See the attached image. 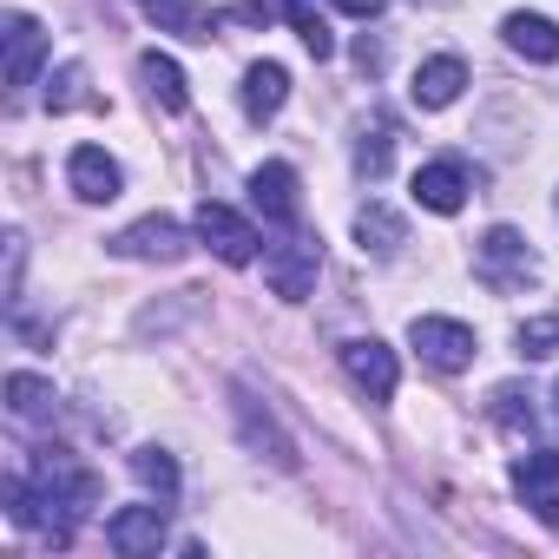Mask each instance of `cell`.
<instances>
[{
    "instance_id": "26",
    "label": "cell",
    "mask_w": 559,
    "mask_h": 559,
    "mask_svg": "<svg viewBox=\"0 0 559 559\" xmlns=\"http://www.w3.org/2000/svg\"><path fill=\"white\" fill-rule=\"evenodd\" d=\"M336 8L356 14V21H376V14H382V0H336Z\"/></svg>"
},
{
    "instance_id": "27",
    "label": "cell",
    "mask_w": 559,
    "mask_h": 559,
    "mask_svg": "<svg viewBox=\"0 0 559 559\" xmlns=\"http://www.w3.org/2000/svg\"><path fill=\"white\" fill-rule=\"evenodd\" d=\"M552 395H559V389H552Z\"/></svg>"
},
{
    "instance_id": "12",
    "label": "cell",
    "mask_w": 559,
    "mask_h": 559,
    "mask_svg": "<svg viewBox=\"0 0 559 559\" xmlns=\"http://www.w3.org/2000/svg\"><path fill=\"white\" fill-rule=\"evenodd\" d=\"M67 178H73V191L86 198V204H112L119 198V165L99 152V145H73V158H67Z\"/></svg>"
},
{
    "instance_id": "14",
    "label": "cell",
    "mask_w": 559,
    "mask_h": 559,
    "mask_svg": "<svg viewBox=\"0 0 559 559\" xmlns=\"http://www.w3.org/2000/svg\"><path fill=\"white\" fill-rule=\"evenodd\" d=\"M145 14H152V27L185 34V40H211V34H217V21H224V14L198 8V0H145Z\"/></svg>"
},
{
    "instance_id": "16",
    "label": "cell",
    "mask_w": 559,
    "mask_h": 559,
    "mask_svg": "<svg viewBox=\"0 0 559 559\" xmlns=\"http://www.w3.org/2000/svg\"><path fill=\"white\" fill-rule=\"evenodd\" d=\"M507 47L526 53V60H539V67H552L559 60V21H546V14H507Z\"/></svg>"
},
{
    "instance_id": "22",
    "label": "cell",
    "mask_w": 559,
    "mask_h": 559,
    "mask_svg": "<svg viewBox=\"0 0 559 559\" xmlns=\"http://www.w3.org/2000/svg\"><path fill=\"white\" fill-rule=\"evenodd\" d=\"M487 408H493V421H500V428H507L513 441H526V435H533V408H526V395H520V382H500Z\"/></svg>"
},
{
    "instance_id": "21",
    "label": "cell",
    "mask_w": 559,
    "mask_h": 559,
    "mask_svg": "<svg viewBox=\"0 0 559 559\" xmlns=\"http://www.w3.org/2000/svg\"><path fill=\"white\" fill-rule=\"evenodd\" d=\"M276 14H290L297 21V34H304V47L317 53V60H330L336 53V34H330V21L310 8V0H276Z\"/></svg>"
},
{
    "instance_id": "11",
    "label": "cell",
    "mask_w": 559,
    "mask_h": 559,
    "mask_svg": "<svg viewBox=\"0 0 559 559\" xmlns=\"http://www.w3.org/2000/svg\"><path fill=\"white\" fill-rule=\"evenodd\" d=\"M415 204L454 217V211L467 204V171H461V158H435V165H421V171H415Z\"/></svg>"
},
{
    "instance_id": "19",
    "label": "cell",
    "mask_w": 559,
    "mask_h": 559,
    "mask_svg": "<svg viewBox=\"0 0 559 559\" xmlns=\"http://www.w3.org/2000/svg\"><path fill=\"white\" fill-rule=\"evenodd\" d=\"M389 158H395V119L389 112H376V126L362 132V145H356V171L376 185V178H389Z\"/></svg>"
},
{
    "instance_id": "25",
    "label": "cell",
    "mask_w": 559,
    "mask_h": 559,
    "mask_svg": "<svg viewBox=\"0 0 559 559\" xmlns=\"http://www.w3.org/2000/svg\"><path fill=\"white\" fill-rule=\"evenodd\" d=\"M80 86H86V67H67V73H60V80L47 86V106H53V112H67V106H80V99H86Z\"/></svg>"
},
{
    "instance_id": "24",
    "label": "cell",
    "mask_w": 559,
    "mask_h": 559,
    "mask_svg": "<svg viewBox=\"0 0 559 559\" xmlns=\"http://www.w3.org/2000/svg\"><path fill=\"white\" fill-rule=\"evenodd\" d=\"M552 349H559V317L520 323V356H526V362H539V356H552Z\"/></svg>"
},
{
    "instance_id": "1",
    "label": "cell",
    "mask_w": 559,
    "mask_h": 559,
    "mask_svg": "<svg viewBox=\"0 0 559 559\" xmlns=\"http://www.w3.org/2000/svg\"><path fill=\"white\" fill-rule=\"evenodd\" d=\"M317 270H323V243L304 237V230L263 250V276H270V290L284 297V304H304V297L317 290Z\"/></svg>"
},
{
    "instance_id": "10",
    "label": "cell",
    "mask_w": 559,
    "mask_h": 559,
    "mask_svg": "<svg viewBox=\"0 0 559 559\" xmlns=\"http://www.w3.org/2000/svg\"><path fill=\"white\" fill-rule=\"evenodd\" d=\"M106 546L126 552V559H145L165 546V507H119L106 520Z\"/></svg>"
},
{
    "instance_id": "8",
    "label": "cell",
    "mask_w": 559,
    "mask_h": 559,
    "mask_svg": "<svg viewBox=\"0 0 559 559\" xmlns=\"http://www.w3.org/2000/svg\"><path fill=\"white\" fill-rule=\"evenodd\" d=\"M250 204H257L270 224H297V217H304V198H297V171H290L284 158L257 165V171H250Z\"/></svg>"
},
{
    "instance_id": "9",
    "label": "cell",
    "mask_w": 559,
    "mask_h": 559,
    "mask_svg": "<svg viewBox=\"0 0 559 559\" xmlns=\"http://www.w3.org/2000/svg\"><path fill=\"white\" fill-rule=\"evenodd\" d=\"M0 40H8V86L27 93L34 73H40V60H47V34H40V21H34V14H8V21H0Z\"/></svg>"
},
{
    "instance_id": "7",
    "label": "cell",
    "mask_w": 559,
    "mask_h": 559,
    "mask_svg": "<svg viewBox=\"0 0 559 559\" xmlns=\"http://www.w3.org/2000/svg\"><path fill=\"white\" fill-rule=\"evenodd\" d=\"M513 487H520V500H526L546 526H559V448L520 454V461H513Z\"/></svg>"
},
{
    "instance_id": "23",
    "label": "cell",
    "mask_w": 559,
    "mask_h": 559,
    "mask_svg": "<svg viewBox=\"0 0 559 559\" xmlns=\"http://www.w3.org/2000/svg\"><path fill=\"white\" fill-rule=\"evenodd\" d=\"M132 474H139L158 500L178 493V467H171V454H158V448H139V454H132Z\"/></svg>"
},
{
    "instance_id": "18",
    "label": "cell",
    "mask_w": 559,
    "mask_h": 559,
    "mask_svg": "<svg viewBox=\"0 0 559 559\" xmlns=\"http://www.w3.org/2000/svg\"><path fill=\"white\" fill-rule=\"evenodd\" d=\"M356 237H362V250H376V257H389V250L408 243V230H402V217H395L389 204H362V211H356Z\"/></svg>"
},
{
    "instance_id": "5",
    "label": "cell",
    "mask_w": 559,
    "mask_h": 559,
    "mask_svg": "<svg viewBox=\"0 0 559 559\" xmlns=\"http://www.w3.org/2000/svg\"><path fill=\"white\" fill-rule=\"evenodd\" d=\"M198 237H204L224 263H250V257H257V243H263V237H257L230 204H217V198H204V204H198Z\"/></svg>"
},
{
    "instance_id": "3",
    "label": "cell",
    "mask_w": 559,
    "mask_h": 559,
    "mask_svg": "<svg viewBox=\"0 0 559 559\" xmlns=\"http://www.w3.org/2000/svg\"><path fill=\"white\" fill-rule=\"evenodd\" d=\"M408 343H415V356L428 362V369H441V376H461L467 362H474V330L467 323H454V317H415L408 323Z\"/></svg>"
},
{
    "instance_id": "4",
    "label": "cell",
    "mask_w": 559,
    "mask_h": 559,
    "mask_svg": "<svg viewBox=\"0 0 559 559\" xmlns=\"http://www.w3.org/2000/svg\"><path fill=\"white\" fill-rule=\"evenodd\" d=\"M185 250L191 243H185V230L171 217H139V224H126L112 237V257H132V263H178Z\"/></svg>"
},
{
    "instance_id": "20",
    "label": "cell",
    "mask_w": 559,
    "mask_h": 559,
    "mask_svg": "<svg viewBox=\"0 0 559 559\" xmlns=\"http://www.w3.org/2000/svg\"><path fill=\"white\" fill-rule=\"evenodd\" d=\"M8 408L14 421H53V389L40 376H8Z\"/></svg>"
},
{
    "instance_id": "15",
    "label": "cell",
    "mask_w": 559,
    "mask_h": 559,
    "mask_svg": "<svg viewBox=\"0 0 559 559\" xmlns=\"http://www.w3.org/2000/svg\"><path fill=\"white\" fill-rule=\"evenodd\" d=\"M461 86H467V67H461L454 53H441V60H428V67L415 73V86H408V93H415V106H428V112H435V106H454V99H461Z\"/></svg>"
},
{
    "instance_id": "13",
    "label": "cell",
    "mask_w": 559,
    "mask_h": 559,
    "mask_svg": "<svg viewBox=\"0 0 559 559\" xmlns=\"http://www.w3.org/2000/svg\"><path fill=\"white\" fill-rule=\"evenodd\" d=\"M284 99H290V73L276 67V60H257V67L243 73V112H250L257 126L284 112Z\"/></svg>"
},
{
    "instance_id": "17",
    "label": "cell",
    "mask_w": 559,
    "mask_h": 559,
    "mask_svg": "<svg viewBox=\"0 0 559 559\" xmlns=\"http://www.w3.org/2000/svg\"><path fill=\"white\" fill-rule=\"evenodd\" d=\"M139 80H145V93H152L165 112H185V106H191L185 73H178V60H171V53H145V60H139Z\"/></svg>"
},
{
    "instance_id": "2",
    "label": "cell",
    "mask_w": 559,
    "mask_h": 559,
    "mask_svg": "<svg viewBox=\"0 0 559 559\" xmlns=\"http://www.w3.org/2000/svg\"><path fill=\"white\" fill-rule=\"evenodd\" d=\"M539 276V263H533V243L520 237V230H507V224H493L487 237H480V284L487 290H526Z\"/></svg>"
},
{
    "instance_id": "6",
    "label": "cell",
    "mask_w": 559,
    "mask_h": 559,
    "mask_svg": "<svg viewBox=\"0 0 559 559\" xmlns=\"http://www.w3.org/2000/svg\"><path fill=\"white\" fill-rule=\"evenodd\" d=\"M343 369H349V382H356L369 402H389V395H395V382H402V369H395V349H382L376 336H356V343H343Z\"/></svg>"
}]
</instances>
